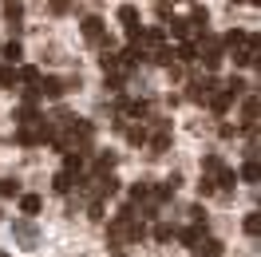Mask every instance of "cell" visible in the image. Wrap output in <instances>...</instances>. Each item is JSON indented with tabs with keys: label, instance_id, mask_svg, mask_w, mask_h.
I'll return each mask as SVG.
<instances>
[{
	"label": "cell",
	"instance_id": "6",
	"mask_svg": "<svg viewBox=\"0 0 261 257\" xmlns=\"http://www.w3.org/2000/svg\"><path fill=\"white\" fill-rule=\"evenodd\" d=\"M206 103H210V111H214V115H226V111H229V103H233V95H229V91H222V87H214Z\"/></svg>",
	"mask_w": 261,
	"mask_h": 257
},
{
	"label": "cell",
	"instance_id": "15",
	"mask_svg": "<svg viewBox=\"0 0 261 257\" xmlns=\"http://www.w3.org/2000/svg\"><path fill=\"white\" fill-rule=\"evenodd\" d=\"M166 146H170V127H159V135L150 139V150H154V155H163Z\"/></svg>",
	"mask_w": 261,
	"mask_h": 257
},
{
	"label": "cell",
	"instance_id": "21",
	"mask_svg": "<svg viewBox=\"0 0 261 257\" xmlns=\"http://www.w3.org/2000/svg\"><path fill=\"white\" fill-rule=\"evenodd\" d=\"M119 24H139V8H135V4H123V8H119Z\"/></svg>",
	"mask_w": 261,
	"mask_h": 257
},
{
	"label": "cell",
	"instance_id": "14",
	"mask_svg": "<svg viewBox=\"0 0 261 257\" xmlns=\"http://www.w3.org/2000/svg\"><path fill=\"white\" fill-rule=\"evenodd\" d=\"M0 87H8V91H16V87H20L16 64H12V67H0Z\"/></svg>",
	"mask_w": 261,
	"mask_h": 257
},
{
	"label": "cell",
	"instance_id": "8",
	"mask_svg": "<svg viewBox=\"0 0 261 257\" xmlns=\"http://www.w3.org/2000/svg\"><path fill=\"white\" fill-rule=\"evenodd\" d=\"M83 40H87V44H99V40H103V20L99 16L83 20Z\"/></svg>",
	"mask_w": 261,
	"mask_h": 257
},
{
	"label": "cell",
	"instance_id": "12",
	"mask_svg": "<svg viewBox=\"0 0 261 257\" xmlns=\"http://www.w3.org/2000/svg\"><path fill=\"white\" fill-rule=\"evenodd\" d=\"M202 234H206V225H186V229H178V234H174V238H178L182 245H194V241L202 238Z\"/></svg>",
	"mask_w": 261,
	"mask_h": 257
},
{
	"label": "cell",
	"instance_id": "3",
	"mask_svg": "<svg viewBox=\"0 0 261 257\" xmlns=\"http://www.w3.org/2000/svg\"><path fill=\"white\" fill-rule=\"evenodd\" d=\"M190 249H194V257H222V241H218V238H206V234H202V238H198Z\"/></svg>",
	"mask_w": 261,
	"mask_h": 257
},
{
	"label": "cell",
	"instance_id": "13",
	"mask_svg": "<svg viewBox=\"0 0 261 257\" xmlns=\"http://www.w3.org/2000/svg\"><path fill=\"white\" fill-rule=\"evenodd\" d=\"M64 170L71 178H80V170H83V155H75V150H67L64 155Z\"/></svg>",
	"mask_w": 261,
	"mask_h": 257
},
{
	"label": "cell",
	"instance_id": "20",
	"mask_svg": "<svg viewBox=\"0 0 261 257\" xmlns=\"http://www.w3.org/2000/svg\"><path fill=\"white\" fill-rule=\"evenodd\" d=\"M202 170H206L210 178H218L222 170H226V166H222V159H218V155H210V159H202Z\"/></svg>",
	"mask_w": 261,
	"mask_h": 257
},
{
	"label": "cell",
	"instance_id": "27",
	"mask_svg": "<svg viewBox=\"0 0 261 257\" xmlns=\"http://www.w3.org/2000/svg\"><path fill=\"white\" fill-rule=\"evenodd\" d=\"M127 139H130L135 146H143V143H147V127H130V131H127Z\"/></svg>",
	"mask_w": 261,
	"mask_h": 257
},
{
	"label": "cell",
	"instance_id": "9",
	"mask_svg": "<svg viewBox=\"0 0 261 257\" xmlns=\"http://www.w3.org/2000/svg\"><path fill=\"white\" fill-rule=\"evenodd\" d=\"M16 198H20V214H28V218H36L40 206H44V198H40V194H16Z\"/></svg>",
	"mask_w": 261,
	"mask_h": 257
},
{
	"label": "cell",
	"instance_id": "26",
	"mask_svg": "<svg viewBox=\"0 0 261 257\" xmlns=\"http://www.w3.org/2000/svg\"><path fill=\"white\" fill-rule=\"evenodd\" d=\"M147 194H150V186H147V182H135V186H130V202H143Z\"/></svg>",
	"mask_w": 261,
	"mask_h": 257
},
{
	"label": "cell",
	"instance_id": "29",
	"mask_svg": "<svg viewBox=\"0 0 261 257\" xmlns=\"http://www.w3.org/2000/svg\"><path fill=\"white\" fill-rule=\"evenodd\" d=\"M170 238H174L170 225H154V241H170Z\"/></svg>",
	"mask_w": 261,
	"mask_h": 257
},
{
	"label": "cell",
	"instance_id": "11",
	"mask_svg": "<svg viewBox=\"0 0 261 257\" xmlns=\"http://www.w3.org/2000/svg\"><path fill=\"white\" fill-rule=\"evenodd\" d=\"M170 32L178 36V40H190V36H194V24H190V16H170Z\"/></svg>",
	"mask_w": 261,
	"mask_h": 257
},
{
	"label": "cell",
	"instance_id": "18",
	"mask_svg": "<svg viewBox=\"0 0 261 257\" xmlns=\"http://www.w3.org/2000/svg\"><path fill=\"white\" fill-rule=\"evenodd\" d=\"M238 178H242V182H257V178H261V166H257V159H249V162H245V166H242V174H238Z\"/></svg>",
	"mask_w": 261,
	"mask_h": 257
},
{
	"label": "cell",
	"instance_id": "4",
	"mask_svg": "<svg viewBox=\"0 0 261 257\" xmlns=\"http://www.w3.org/2000/svg\"><path fill=\"white\" fill-rule=\"evenodd\" d=\"M12 234H16L20 241H24V249H32L36 241H40V229H36L32 222H12Z\"/></svg>",
	"mask_w": 261,
	"mask_h": 257
},
{
	"label": "cell",
	"instance_id": "30",
	"mask_svg": "<svg viewBox=\"0 0 261 257\" xmlns=\"http://www.w3.org/2000/svg\"><path fill=\"white\" fill-rule=\"evenodd\" d=\"M51 12L60 16V12H67V0H51Z\"/></svg>",
	"mask_w": 261,
	"mask_h": 257
},
{
	"label": "cell",
	"instance_id": "28",
	"mask_svg": "<svg viewBox=\"0 0 261 257\" xmlns=\"http://www.w3.org/2000/svg\"><path fill=\"white\" fill-rule=\"evenodd\" d=\"M214 190H218V186H214V178H202V182H198V194H202V198H210Z\"/></svg>",
	"mask_w": 261,
	"mask_h": 257
},
{
	"label": "cell",
	"instance_id": "32",
	"mask_svg": "<svg viewBox=\"0 0 261 257\" xmlns=\"http://www.w3.org/2000/svg\"><path fill=\"white\" fill-rule=\"evenodd\" d=\"M182 4H186V0H182Z\"/></svg>",
	"mask_w": 261,
	"mask_h": 257
},
{
	"label": "cell",
	"instance_id": "24",
	"mask_svg": "<svg viewBox=\"0 0 261 257\" xmlns=\"http://www.w3.org/2000/svg\"><path fill=\"white\" fill-rule=\"evenodd\" d=\"M16 194H20V182H12V178L0 182V198H16Z\"/></svg>",
	"mask_w": 261,
	"mask_h": 257
},
{
	"label": "cell",
	"instance_id": "16",
	"mask_svg": "<svg viewBox=\"0 0 261 257\" xmlns=\"http://www.w3.org/2000/svg\"><path fill=\"white\" fill-rule=\"evenodd\" d=\"M0 56H4L8 64H20V56H24V52H20L16 40H8V44H0Z\"/></svg>",
	"mask_w": 261,
	"mask_h": 257
},
{
	"label": "cell",
	"instance_id": "2",
	"mask_svg": "<svg viewBox=\"0 0 261 257\" xmlns=\"http://www.w3.org/2000/svg\"><path fill=\"white\" fill-rule=\"evenodd\" d=\"M202 36H206V32H202ZM222 56H226L222 40L206 36V44H202V64H206V71H218V67H222Z\"/></svg>",
	"mask_w": 261,
	"mask_h": 257
},
{
	"label": "cell",
	"instance_id": "31",
	"mask_svg": "<svg viewBox=\"0 0 261 257\" xmlns=\"http://www.w3.org/2000/svg\"><path fill=\"white\" fill-rule=\"evenodd\" d=\"M0 257H8V253H0Z\"/></svg>",
	"mask_w": 261,
	"mask_h": 257
},
{
	"label": "cell",
	"instance_id": "7",
	"mask_svg": "<svg viewBox=\"0 0 261 257\" xmlns=\"http://www.w3.org/2000/svg\"><path fill=\"white\" fill-rule=\"evenodd\" d=\"M242 127L245 131L257 127V95H245V103H242Z\"/></svg>",
	"mask_w": 261,
	"mask_h": 257
},
{
	"label": "cell",
	"instance_id": "1",
	"mask_svg": "<svg viewBox=\"0 0 261 257\" xmlns=\"http://www.w3.org/2000/svg\"><path fill=\"white\" fill-rule=\"evenodd\" d=\"M67 87H80V80H60V75H40V83H36V91L44 99H64Z\"/></svg>",
	"mask_w": 261,
	"mask_h": 257
},
{
	"label": "cell",
	"instance_id": "25",
	"mask_svg": "<svg viewBox=\"0 0 261 257\" xmlns=\"http://www.w3.org/2000/svg\"><path fill=\"white\" fill-rule=\"evenodd\" d=\"M245 234H249V238L261 234V214H249V218H245Z\"/></svg>",
	"mask_w": 261,
	"mask_h": 257
},
{
	"label": "cell",
	"instance_id": "17",
	"mask_svg": "<svg viewBox=\"0 0 261 257\" xmlns=\"http://www.w3.org/2000/svg\"><path fill=\"white\" fill-rule=\"evenodd\" d=\"M245 40H249V36H245L242 28H233V32H226V40H222V48H229V52H233V48H242Z\"/></svg>",
	"mask_w": 261,
	"mask_h": 257
},
{
	"label": "cell",
	"instance_id": "10",
	"mask_svg": "<svg viewBox=\"0 0 261 257\" xmlns=\"http://www.w3.org/2000/svg\"><path fill=\"white\" fill-rule=\"evenodd\" d=\"M194 60H198V44L182 40L178 48H174V64H194Z\"/></svg>",
	"mask_w": 261,
	"mask_h": 257
},
{
	"label": "cell",
	"instance_id": "19",
	"mask_svg": "<svg viewBox=\"0 0 261 257\" xmlns=\"http://www.w3.org/2000/svg\"><path fill=\"white\" fill-rule=\"evenodd\" d=\"M16 75H20V83H28V87H36V83H40V75H44V71H40V67H20Z\"/></svg>",
	"mask_w": 261,
	"mask_h": 257
},
{
	"label": "cell",
	"instance_id": "22",
	"mask_svg": "<svg viewBox=\"0 0 261 257\" xmlns=\"http://www.w3.org/2000/svg\"><path fill=\"white\" fill-rule=\"evenodd\" d=\"M71 182H75V178L67 174V170H60V174L51 178V186H56V190H60V194H67V190H71Z\"/></svg>",
	"mask_w": 261,
	"mask_h": 257
},
{
	"label": "cell",
	"instance_id": "5",
	"mask_svg": "<svg viewBox=\"0 0 261 257\" xmlns=\"http://www.w3.org/2000/svg\"><path fill=\"white\" fill-rule=\"evenodd\" d=\"M214 87H218V83H214L210 75H202V80H194V83H190V99H194V103H206Z\"/></svg>",
	"mask_w": 261,
	"mask_h": 257
},
{
	"label": "cell",
	"instance_id": "23",
	"mask_svg": "<svg viewBox=\"0 0 261 257\" xmlns=\"http://www.w3.org/2000/svg\"><path fill=\"white\" fill-rule=\"evenodd\" d=\"M222 91H229V95L238 99V95L245 91V80H242V75H233V80H226V87H222Z\"/></svg>",
	"mask_w": 261,
	"mask_h": 257
}]
</instances>
